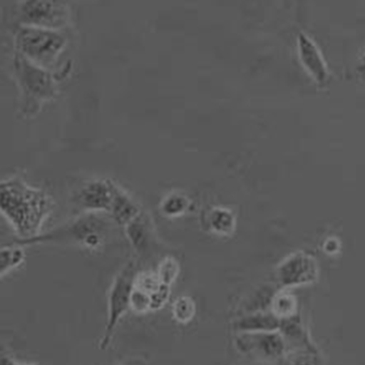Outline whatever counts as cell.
<instances>
[{"mask_svg": "<svg viewBox=\"0 0 365 365\" xmlns=\"http://www.w3.org/2000/svg\"><path fill=\"white\" fill-rule=\"evenodd\" d=\"M56 206L51 195L14 176L0 185V209L19 236L31 239L41 234Z\"/></svg>", "mask_w": 365, "mask_h": 365, "instance_id": "6da1fadb", "label": "cell"}, {"mask_svg": "<svg viewBox=\"0 0 365 365\" xmlns=\"http://www.w3.org/2000/svg\"><path fill=\"white\" fill-rule=\"evenodd\" d=\"M103 212H86L72 221L31 239H16L14 245L21 247L43 243H73L88 250H97L105 238L109 221Z\"/></svg>", "mask_w": 365, "mask_h": 365, "instance_id": "7a4b0ae2", "label": "cell"}, {"mask_svg": "<svg viewBox=\"0 0 365 365\" xmlns=\"http://www.w3.org/2000/svg\"><path fill=\"white\" fill-rule=\"evenodd\" d=\"M138 272L134 262H129L117 274L108 293V317L101 349L106 350L120 319L131 309V299Z\"/></svg>", "mask_w": 365, "mask_h": 365, "instance_id": "3957f363", "label": "cell"}, {"mask_svg": "<svg viewBox=\"0 0 365 365\" xmlns=\"http://www.w3.org/2000/svg\"><path fill=\"white\" fill-rule=\"evenodd\" d=\"M236 347L243 354L273 361L286 354L287 342L281 331L240 332Z\"/></svg>", "mask_w": 365, "mask_h": 365, "instance_id": "277c9868", "label": "cell"}, {"mask_svg": "<svg viewBox=\"0 0 365 365\" xmlns=\"http://www.w3.org/2000/svg\"><path fill=\"white\" fill-rule=\"evenodd\" d=\"M277 272L279 282L287 289L314 283L319 276V265L312 255L299 252L285 259Z\"/></svg>", "mask_w": 365, "mask_h": 365, "instance_id": "5b68a950", "label": "cell"}, {"mask_svg": "<svg viewBox=\"0 0 365 365\" xmlns=\"http://www.w3.org/2000/svg\"><path fill=\"white\" fill-rule=\"evenodd\" d=\"M116 186L109 178L90 181L79 190L76 200L86 212L109 214Z\"/></svg>", "mask_w": 365, "mask_h": 365, "instance_id": "8992f818", "label": "cell"}, {"mask_svg": "<svg viewBox=\"0 0 365 365\" xmlns=\"http://www.w3.org/2000/svg\"><path fill=\"white\" fill-rule=\"evenodd\" d=\"M299 54L302 63L314 78L319 83H324L328 77L324 58L315 45L308 37H299Z\"/></svg>", "mask_w": 365, "mask_h": 365, "instance_id": "52a82bcc", "label": "cell"}, {"mask_svg": "<svg viewBox=\"0 0 365 365\" xmlns=\"http://www.w3.org/2000/svg\"><path fill=\"white\" fill-rule=\"evenodd\" d=\"M142 212L138 203L117 185L109 215L118 225L125 227Z\"/></svg>", "mask_w": 365, "mask_h": 365, "instance_id": "ba28073f", "label": "cell"}, {"mask_svg": "<svg viewBox=\"0 0 365 365\" xmlns=\"http://www.w3.org/2000/svg\"><path fill=\"white\" fill-rule=\"evenodd\" d=\"M235 326L240 332L280 331L282 321L270 311L257 312L239 319Z\"/></svg>", "mask_w": 365, "mask_h": 365, "instance_id": "9c48e42d", "label": "cell"}, {"mask_svg": "<svg viewBox=\"0 0 365 365\" xmlns=\"http://www.w3.org/2000/svg\"><path fill=\"white\" fill-rule=\"evenodd\" d=\"M270 312L282 322L297 317V300L294 295L282 290L274 295L270 301Z\"/></svg>", "mask_w": 365, "mask_h": 365, "instance_id": "30bf717a", "label": "cell"}, {"mask_svg": "<svg viewBox=\"0 0 365 365\" xmlns=\"http://www.w3.org/2000/svg\"><path fill=\"white\" fill-rule=\"evenodd\" d=\"M208 223L215 233L230 236L235 232L237 222L231 210L224 207H214L209 212Z\"/></svg>", "mask_w": 365, "mask_h": 365, "instance_id": "8fae6325", "label": "cell"}, {"mask_svg": "<svg viewBox=\"0 0 365 365\" xmlns=\"http://www.w3.org/2000/svg\"><path fill=\"white\" fill-rule=\"evenodd\" d=\"M125 227L126 236L133 247L138 252L143 250L147 245L149 235L148 223L143 212Z\"/></svg>", "mask_w": 365, "mask_h": 365, "instance_id": "7c38bea8", "label": "cell"}, {"mask_svg": "<svg viewBox=\"0 0 365 365\" xmlns=\"http://www.w3.org/2000/svg\"><path fill=\"white\" fill-rule=\"evenodd\" d=\"M26 255L22 247L14 245L6 246L0 251V274L1 277L24 262Z\"/></svg>", "mask_w": 365, "mask_h": 365, "instance_id": "4fadbf2b", "label": "cell"}, {"mask_svg": "<svg viewBox=\"0 0 365 365\" xmlns=\"http://www.w3.org/2000/svg\"><path fill=\"white\" fill-rule=\"evenodd\" d=\"M172 313L174 319L178 323L187 324L196 316V303L190 296H180L174 301L172 306Z\"/></svg>", "mask_w": 365, "mask_h": 365, "instance_id": "5bb4252c", "label": "cell"}, {"mask_svg": "<svg viewBox=\"0 0 365 365\" xmlns=\"http://www.w3.org/2000/svg\"><path fill=\"white\" fill-rule=\"evenodd\" d=\"M189 206L190 200L187 197L179 194H172L163 200L160 209L165 216L177 217L184 215Z\"/></svg>", "mask_w": 365, "mask_h": 365, "instance_id": "9a60e30c", "label": "cell"}, {"mask_svg": "<svg viewBox=\"0 0 365 365\" xmlns=\"http://www.w3.org/2000/svg\"><path fill=\"white\" fill-rule=\"evenodd\" d=\"M156 273L162 284L171 287L179 276V264L173 257H166L159 264Z\"/></svg>", "mask_w": 365, "mask_h": 365, "instance_id": "2e32d148", "label": "cell"}, {"mask_svg": "<svg viewBox=\"0 0 365 365\" xmlns=\"http://www.w3.org/2000/svg\"><path fill=\"white\" fill-rule=\"evenodd\" d=\"M292 365H327V364L321 356L313 352L298 356Z\"/></svg>", "mask_w": 365, "mask_h": 365, "instance_id": "e0dca14e", "label": "cell"}, {"mask_svg": "<svg viewBox=\"0 0 365 365\" xmlns=\"http://www.w3.org/2000/svg\"><path fill=\"white\" fill-rule=\"evenodd\" d=\"M119 365H147L146 361L142 357H132Z\"/></svg>", "mask_w": 365, "mask_h": 365, "instance_id": "ac0fdd59", "label": "cell"}, {"mask_svg": "<svg viewBox=\"0 0 365 365\" xmlns=\"http://www.w3.org/2000/svg\"><path fill=\"white\" fill-rule=\"evenodd\" d=\"M1 365H18L15 361L9 356H3L1 358Z\"/></svg>", "mask_w": 365, "mask_h": 365, "instance_id": "d6986e66", "label": "cell"}, {"mask_svg": "<svg viewBox=\"0 0 365 365\" xmlns=\"http://www.w3.org/2000/svg\"><path fill=\"white\" fill-rule=\"evenodd\" d=\"M18 365H31V364H18Z\"/></svg>", "mask_w": 365, "mask_h": 365, "instance_id": "ffe728a7", "label": "cell"}]
</instances>
